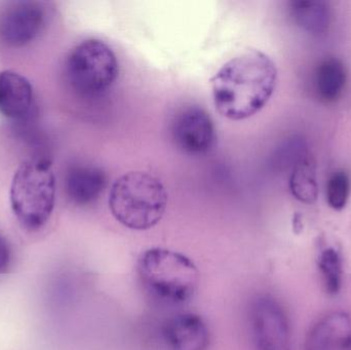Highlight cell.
Masks as SVG:
<instances>
[{
    "mask_svg": "<svg viewBox=\"0 0 351 350\" xmlns=\"http://www.w3.org/2000/svg\"><path fill=\"white\" fill-rule=\"evenodd\" d=\"M276 82L274 62L263 51L249 49L226 62L212 78L215 107L231 121L249 118L269 102Z\"/></svg>",
    "mask_w": 351,
    "mask_h": 350,
    "instance_id": "6da1fadb",
    "label": "cell"
},
{
    "mask_svg": "<svg viewBox=\"0 0 351 350\" xmlns=\"http://www.w3.org/2000/svg\"><path fill=\"white\" fill-rule=\"evenodd\" d=\"M169 195L160 179L146 172H129L119 177L109 191L108 205L121 225L143 232L162 221Z\"/></svg>",
    "mask_w": 351,
    "mask_h": 350,
    "instance_id": "7a4b0ae2",
    "label": "cell"
},
{
    "mask_svg": "<svg viewBox=\"0 0 351 350\" xmlns=\"http://www.w3.org/2000/svg\"><path fill=\"white\" fill-rule=\"evenodd\" d=\"M138 273L148 292L169 304L189 301L199 283V271L193 261L169 249L145 251L138 261Z\"/></svg>",
    "mask_w": 351,
    "mask_h": 350,
    "instance_id": "3957f363",
    "label": "cell"
},
{
    "mask_svg": "<svg viewBox=\"0 0 351 350\" xmlns=\"http://www.w3.org/2000/svg\"><path fill=\"white\" fill-rule=\"evenodd\" d=\"M55 197V176L49 160L21 164L10 187V205L21 225L32 232L43 227L53 213Z\"/></svg>",
    "mask_w": 351,
    "mask_h": 350,
    "instance_id": "277c9868",
    "label": "cell"
},
{
    "mask_svg": "<svg viewBox=\"0 0 351 350\" xmlns=\"http://www.w3.org/2000/svg\"><path fill=\"white\" fill-rule=\"evenodd\" d=\"M119 61L110 47L99 39H88L74 47L66 63L70 86L80 96H101L117 79Z\"/></svg>",
    "mask_w": 351,
    "mask_h": 350,
    "instance_id": "5b68a950",
    "label": "cell"
},
{
    "mask_svg": "<svg viewBox=\"0 0 351 350\" xmlns=\"http://www.w3.org/2000/svg\"><path fill=\"white\" fill-rule=\"evenodd\" d=\"M250 324L257 350H291V328L282 304L270 295H259L250 308Z\"/></svg>",
    "mask_w": 351,
    "mask_h": 350,
    "instance_id": "8992f818",
    "label": "cell"
},
{
    "mask_svg": "<svg viewBox=\"0 0 351 350\" xmlns=\"http://www.w3.org/2000/svg\"><path fill=\"white\" fill-rule=\"evenodd\" d=\"M172 135L176 146L190 155L208 153L216 139L213 119L198 106L186 107L176 115Z\"/></svg>",
    "mask_w": 351,
    "mask_h": 350,
    "instance_id": "52a82bcc",
    "label": "cell"
},
{
    "mask_svg": "<svg viewBox=\"0 0 351 350\" xmlns=\"http://www.w3.org/2000/svg\"><path fill=\"white\" fill-rule=\"evenodd\" d=\"M45 12L36 2H18L0 16V39L10 47L29 45L43 32Z\"/></svg>",
    "mask_w": 351,
    "mask_h": 350,
    "instance_id": "ba28073f",
    "label": "cell"
},
{
    "mask_svg": "<svg viewBox=\"0 0 351 350\" xmlns=\"http://www.w3.org/2000/svg\"><path fill=\"white\" fill-rule=\"evenodd\" d=\"M162 338L170 350H206L210 347V334L202 316L184 312L165 323Z\"/></svg>",
    "mask_w": 351,
    "mask_h": 350,
    "instance_id": "9c48e42d",
    "label": "cell"
},
{
    "mask_svg": "<svg viewBox=\"0 0 351 350\" xmlns=\"http://www.w3.org/2000/svg\"><path fill=\"white\" fill-rule=\"evenodd\" d=\"M305 350H351V316L332 312L317 321L307 335Z\"/></svg>",
    "mask_w": 351,
    "mask_h": 350,
    "instance_id": "30bf717a",
    "label": "cell"
},
{
    "mask_svg": "<svg viewBox=\"0 0 351 350\" xmlns=\"http://www.w3.org/2000/svg\"><path fill=\"white\" fill-rule=\"evenodd\" d=\"M33 88L30 82L16 72L0 73V113L10 119H23L30 112Z\"/></svg>",
    "mask_w": 351,
    "mask_h": 350,
    "instance_id": "8fae6325",
    "label": "cell"
},
{
    "mask_svg": "<svg viewBox=\"0 0 351 350\" xmlns=\"http://www.w3.org/2000/svg\"><path fill=\"white\" fill-rule=\"evenodd\" d=\"M106 185V174L98 166H72L66 176V192L71 201L78 205H88L96 201Z\"/></svg>",
    "mask_w": 351,
    "mask_h": 350,
    "instance_id": "7c38bea8",
    "label": "cell"
},
{
    "mask_svg": "<svg viewBox=\"0 0 351 350\" xmlns=\"http://www.w3.org/2000/svg\"><path fill=\"white\" fill-rule=\"evenodd\" d=\"M291 14L301 29L315 36L325 34L331 23V10L325 1L299 0L291 2Z\"/></svg>",
    "mask_w": 351,
    "mask_h": 350,
    "instance_id": "4fadbf2b",
    "label": "cell"
},
{
    "mask_svg": "<svg viewBox=\"0 0 351 350\" xmlns=\"http://www.w3.org/2000/svg\"><path fill=\"white\" fill-rule=\"evenodd\" d=\"M348 82L346 66L336 58H328L317 66L315 88L322 100L335 102L340 98Z\"/></svg>",
    "mask_w": 351,
    "mask_h": 350,
    "instance_id": "5bb4252c",
    "label": "cell"
},
{
    "mask_svg": "<svg viewBox=\"0 0 351 350\" xmlns=\"http://www.w3.org/2000/svg\"><path fill=\"white\" fill-rule=\"evenodd\" d=\"M290 189L295 199L301 203H313L319 197V185L315 166L311 160L302 158L293 168Z\"/></svg>",
    "mask_w": 351,
    "mask_h": 350,
    "instance_id": "9a60e30c",
    "label": "cell"
},
{
    "mask_svg": "<svg viewBox=\"0 0 351 350\" xmlns=\"http://www.w3.org/2000/svg\"><path fill=\"white\" fill-rule=\"evenodd\" d=\"M319 269L324 288L329 295L339 293L343 277V264L340 253L335 248H326L319 256Z\"/></svg>",
    "mask_w": 351,
    "mask_h": 350,
    "instance_id": "2e32d148",
    "label": "cell"
},
{
    "mask_svg": "<svg viewBox=\"0 0 351 350\" xmlns=\"http://www.w3.org/2000/svg\"><path fill=\"white\" fill-rule=\"evenodd\" d=\"M327 203L332 209H344L350 195V180L343 171H338L330 177L327 183Z\"/></svg>",
    "mask_w": 351,
    "mask_h": 350,
    "instance_id": "e0dca14e",
    "label": "cell"
},
{
    "mask_svg": "<svg viewBox=\"0 0 351 350\" xmlns=\"http://www.w3.org/2000/svg\"><path fill=\"white\" fill-rule=\"evenodd\" d=\"M12 260V251L8 240L0 234V275L5 273Z\"/></svg>",
    "mask_w": 351,
    "mask_h": 350,
    "instance_id": "ac0fdd59",
    "label": "cell"
}]
</instances>
